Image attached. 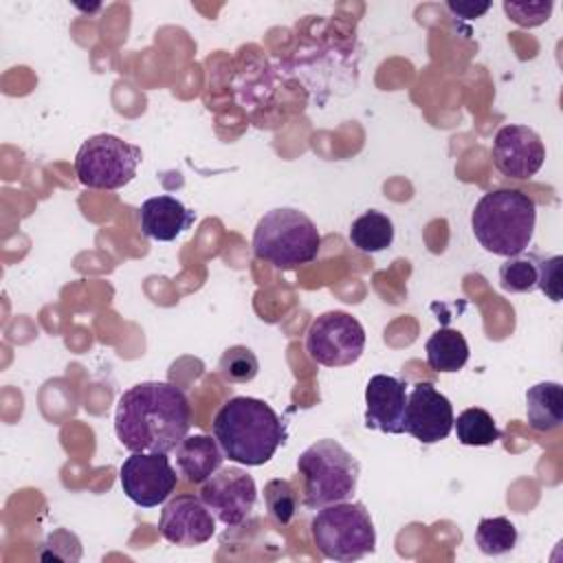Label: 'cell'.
Returning <instances> with one entry per match:
<instances>
[{"label": "cell", "instance_id": "obj_7", "mask_svg": "<svg viewBox=\"0 0 563 563\" xmlns=\"http://www.w3.org/2000/svg\"><path fill=\"white\" fill-rule=\"evenodd\" d=\"M143 158L139 145L114 134H95L75 154V174L90 189H121L134 176Z\"/></svg>", "mask_w": 563, "mask_h": 563}, {"label": "cell", "instance_id": "obj_25", "mask_svg": "<svg viewBox=\"0 0 563 563\" xmlns=\"http://www.w3.org/2000/svg\"><path fill=\"white\" fill-rule=\"evenodd\" d=\"M81 541L75 532L59 528L51 532L44 543L37 550V559L42 561H64V563H77L81 559Z\"/></svg>", "mask_w": 563, "mask_h": 563}, {"label": "cell", "instance_id": "obj_1", "mask_svg": "<svg viewBox=\"0 0 563 563\" xmlns=\"http://www.w3.org/2000/svg\"><path fill=\"white\" fill-rule=\"evenodd\" d=\"M191 405L185 391L165 380L125 389L114 411L117 440L130 453H169L187 438Z\"/></svg>", "mask_w": 563, "mask_h": 563}, {"label": "cell", "instance_id": "obj_18", "mask_svg": "<svg viewBox=\"0 0 563 563\" xmlns=\"http://www.w3.org/2000/svg\"><path fill=\"white\" fill-rule=\"evenodd\" d=\"M424 352H427V365L431 369L444 372V374L462 369L468 361V354H471L464 334L460 330H453V328L435 330L427 339Z\"/></svg>", "mask_w": 563, "mask_h": 563}, {"label": "cell", "instance_id": "obj_19", "mask_svg": "<svg viewBox=\"0 0 563 563\" xmlns=\"http://www.w3.org/2000/svg\"><path fill=\"white\" fill-rule=\"evenodd\" d=\"M350 242L363 253L385 251L394 242V224L389 216L376 209L361 213L350 227Z\"/></svg>", "mask_w": 563, "mask_h": 563}, {"label": "cell", "instance_id": "obj_22", "mask_svg": "<svg viewBox=\"0 0 563 563\" xmlns=\"http://www.w3.org/2000/svg\"><path fill=\"white\" fill-rule=\"evenodd\" d=\"M539 282V255L519 253L499 266V286L506 292H532Z\"/></svg>", "mask_w": 563, "mask_h": 563}, {"label": "cell", "instance_id": "obj_11", "mask_svg": "<svg viewBox=\"0 0 563 563\" xmlns=\"http://www.w3.org/2000/svg\"><path fill=\"white\" fill-rule=\"evenodd\" d=\"M453 405L429 380H420L407 394L405 405V433L422 444H435L453 431Z\"/></svg>", "mask_w": 563, "mask_h": 563}, {"label": "cell", "instance_id": "obj_13", "mask_svg": "<svg viewBox=\"0 0 563 563\" xmlns=\"http://www.w3.org/2000/svg\"><path fill=\"white\" fill-rule=\"evenodd\" d=\"M158 530L169 543L194 548L207 543L216 534V519L202 499L178 495L163 506Z\"/></svg>", "mask_w": 563, "mask_h": 563}, {"label": "cell", "instance_id": "obj_16", "mask_svg": "<svg viewBox=\"0 0 563 563\" xmlns=\"http://www.w3.org/2000/svg\"><path fill=\"white\" fill-rule=\"evenodd\" d=\"M222 460H224V453H222L218 440L211 435H205V433L187 435L176 446L178 471L191 484L207 482L222 466Z\"/></svg>", "mask_w": 563, "mask_h": 563}, {"label": "cell", "instance_id": "obj_12", "mask_svg": "<svg viewBox=\"0 0 563 563\" xmlns=\"http://www.w3.org/2000/svg\"><path fill=\"white\" fill-rule=\"evenodd\" d=\"M490 154L495 167L504 176L528 180L543 167L545 145L532 128L510 123L497 130Z\"/></svg>", "mask_w": 563, "mask_h": 563}, {"label": "cell", "instance_id": "obj_4", "mask_svg": "<svg viewBox=\"0 0 563 563\" xmlns=\"http://www.w3.org/2000/svg\"><path fill=\"white\" fill-rule=\"evenodd\" d=\"M251 246L255 257L290 271L310 264L319 255L321 233L303 211L277 207L257 220Z\"/></svg>", "mask_w": 563, "mask_h": 563}, {"label": "cell", "instance_id": "obj_24", "mask_svg": "<svg viewBox=\"0 0 563 563\" xmlns=\"http://www.w3.org/2000/svg\"><path fill=\"white\" fill-rule=\"evenodd\" d=\"M264 504L268 515L279 523L286 526L297 512V493L286 479H271L264 486Z\"/></svg>", "mask_w": 563, "mask_h": 563}, {"label": "cell", "instance_id": "obj_10", "mask_svg": "<svg viewBox=\"0 0 563 563\" xmlns=\"http://www.w3.org/2000/svg\"><path fill=\"white\" fill-rule=\"evenodd\" d=\"M200 499L224 526H240L257 501L255 479L238 466L218 468L207 482H202Z\"/></svg>", "mask_w": 563, "mask_h": 563}, {"label": "cell", "instance_id": "obj_6", "mask_svg": "<svg viewBox=\"0 0 563 563\" xmlns=\"http://www.w3.org/2000/svg\"><path fill=\"white\" fill-rule=\"evenodd\" d=\"M317 550L332 561H358L376 548V528L361 501H336L317 510L310 521Z\"/></svg>", "mask_w": 563, "mask_h": 563}, {"label": "cell", "instance_id": "obj_26", "mask_svg": "<svg viewBox=\"0 0 563 563\" xmlns=\"http://www.w3.org/2000/svg\"><path fill=\"white\" fill-rule=\"evenodd\" d=\"M504 11L506 15L519 24V26H539L543 22H548L550 13H552V2H504Z\"/></svg>", "mask_w": 563, "mask_h": 563}, {"label": "cell", "instance_id": "obj_20", "mask_svg": "<svg viewBox=\"0 0 563 563\" xmlns=\"http://www.w3.org/2000/svg\"><path fill=\"white\" fill-rule=\"evenodd\" d=\"M457 442L464 446H488L499 440V429L493 416L482 407L464 409L457 420H453Z\"/></svg>", "mask_w": 563, "mask_h": 563}, {"label": "cell", "instance_id": "obj_14", "mask_svg": "<svg viewBox=\"0 0 563 563\" xmlns=\"http://www.w3.org/2000/svg\"><path fill=\"white\" fill-rule=\"evenodd\" d=\"M405 405L407 383L389 374H374L365 387V427L391 435L405 433Z\"/></svg>", "mask_w": 563, "mask_h": 563}, {"label": "cell", "instance_id": "obj_2", "mask_svg": "<svg viewBox=\"0 0 563 563\" xmlns=\"http://www.w3.org/2000/svg\"><path fill=\"white\" fill-rule=\"evenodd\" d=\"M213 438L231 462L262 466L284 444L286 427L268 402L233 396L213 418Z\"/></svg>", "mask_w": 563, "mask_h": 563}, {"label": "cell", "instance_id": "obj_23", "mask_svg": "<svg viewBox=\"0 0 563 563\" xmlns=\"http://www.w3.org/2000/svg\"><path fill=\"white\" fill-rule=\"evenodd\" d=\"M218 372L227 383H251L260 372V361L251 347L233 345L222 352Z\"/></svg>", "mask_w": 563, "mask_h": 563}, {"label": "cell", "instance_id": "obj_9", "mask_svg": "<svg viewBox=\"0 0 563 563\" xmlns=\"http://www.w3.org/2000/svg\"><path fill=\"white\" fill-rule=\"evenodd\" d=\"M119 482L130 501L156 508L174 493L178 475L167 453H132L119 468Z\"/></svg>", "mask_w": 563, "mask_h": 563}, {"label": "cell", "instance_id": "obj_8", "mask_svg": "<svg viewBox=\"0 0 563 563\" xmlns=\"http://www.w3.org/2000/svg\"><path fill=\"white\" fill-rule=\"evenodd\" d=\"M365 328L343 310H328L312 319L306 332L308 356L325 367H345L361 358Z\"/></svg>", "mask_w": 563, "mask_h": 563}, {"label": "cell", "instance_id": "obj_3", "mask_svg": "<svg viewBox=\"0 0 563 563\" xmlns=\"http://www.w3.org/2000/svg\"><path fill=\"white\" fill-rule=\"evenodd\" d=\"M537 205L519 189H495L484 194L473 213L471 229L475 240L493 255L512 257L528 249L534 235Z\"/></svg>", "mask_w": 563, "mask_h": 563}, {"label": "cell", "instance_id": "obj_17", "mask_svg": "<svg viewBox=\"0 0 563 563\" xmlns=\"http://www.w3.org/2000/svg\"><path fill=\"white\" fill-rule=\"evenodd\" d=\"M526 420L534 431H554L563 422V387L543 380L526 391Z\"/></svg>", "mask_w": 563, "mask_h": 563}, {"label": "cell", "instance_id": "obj_5", "mask_svg": "<svg viewBox=\"0 0 563 563\" xmlns=\"http://www.w3.org/2000/svg\"><path fill=\"white\" fill-rule=\"evenodd\" d=\"M297 471L303 477L306 508L319 510L354 495L361 466L343 444L332 438H323L297 457Z\"/></svg>", "mask_w": 563, "mask_h": 563}, {"label": "cell", "instance_id": "obj_21", "mask_svg": "<svg viewBox=\"0 0 563 563\" xmlns=\"http://www.w3.org/2000/svg\"><path fill=\"white\" fill-rule=\"evenodd\" d=\"M519 532L508 517H484L475 528V545L482 554L501 556L517 545Z\"/></svg>", "mask_w": 563, "mask_h": 563}, {"label": "cell", "instance_id": "obj_15", "mask_svg": "<svg viewBox=\"0 0 563 563\" xmlns=\"http://www.w3.org/2000/svg\"><path fill=\"white\" fill-rule=\"evenodd\" d=\"M196 220V213L189 211L174 196H152L139 209V229L145 238L156 242H172L185 233Z\"/></svg>", "mask_w": 563, "mask_h": 563}, {"label": "cell", "instance_id": "obj_27", "mask_svg": "<svg viewBox=\"0 0 563 563\" xmlns=\"http://www.w3.org/2000/svg\"><path fill=\"white\" fill-rule=\"evenodd\" d=\"M561 266H563V257L561 255H548V257H539V282L537 288L554 303L561 301Z\"/></svg>", "mask_w": 563, "mask_h": 563}, {"label": "cell", "instance_id": "obj_28", "mask_svg": "<svg viewBox=\"0 0 563 563\" xmlns=\"http://www.w3.org/2000/svg\"><path fill=\"white\" fill-rule=\"evenodd\" d=\"M446 7L457 18H479L490 9V2H479L477 4V2H453L451 0Z\"/></svg>", "mask_w": 563, "mask_h": 563}]
</instances>
